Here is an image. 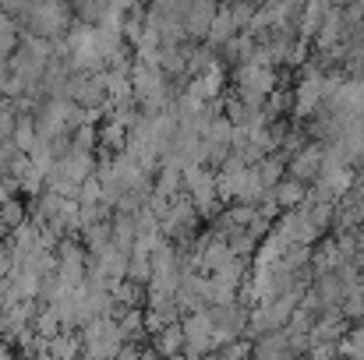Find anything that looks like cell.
Segmentation results:
<instances>
[{"instance_id": "6da1fadb", "label": "cell", "mask_w": 364, "mask_h": 360, "mask_svg": "<svg viewBox=\"0 0 364 360\" xmlns=\"http://www.w3.org/2000/svg\"><path fill=\"white\" fill-rule=\"evenodd\" d=\"M78 21L75 14V4L71 0H36L25 14H21V25L43 39H60L68 36V28Z\"/></svg>"}, {"instance_id": "7a4b0ae2", "label": "cell", "mask_w": 364, "mask_h": 360, "mask_svg": "<svg viewBox=\"0 0 364 360\" xmlns=\"http://www.w3.org/2000/svg\"><path fill=\"white\" fill-rule=\"evenodd\" d=\"M127 332L114 315H100L82 325V354L85 357H121Z\"/></svg>"}, {"instance_id": "3957f363", "label": "cell", "mask_w": 364, "mask_h": 360, "mask_svg": "<svg viewBox=\"0 0 364 360\" xmlns=\"http://www.w3.org/2000/svg\"><path fill=\"white\" fill-rule=\"evenodd\" d=\"M181 325H184V354L188 357H202V354L216 350V318L209 307L188 311Z\"/></svg>"}, {"instance_id": "277c9868", "label": "cell", "mask_w": 364, "mask_h": 360, "mask_svg": "<svg viewBox=\"0 0 364 360\" xmlns=\"http://www.w3.org/2000/svg\"><path fill=\"white\" fill-rule=\"evenodd\" d=\"M234 82H237V96L262 107L272 92H276V71L272 64H241L234 71Z\"/></svg>"}, {"instance_id": "5b68a950", "label": "cell", "mask_w": 364, "mask_h": 360, "mask_svg": "<svg viewBox=\"0 0 364 360\" xmlns=\"http://www.w3.org/2000/svg\"><path fill=\"white\" fill-rule=\"evenodd\" d=\"M184 191L188 198L195 202V209L202 216H209L220 202V184H216V173L209 170V163H195V166H184Z\"/></svg>"}, {"instance_id": "8992f818", "label": "cell", "mask_w": 364, "mask_h": 360, "mask_svg": "<svg viewBox=\"0 0 364 360\" xmlns=\"http://www.w3.org/2000/svg\"><path fill=\"white\" fill-rule=\"evenodd\" d=\"M68 99H75L78 107H103L110 99V89H107L103 71H71V78H68Z\"/></svg>"}, {"instance_id": "52a82bcc", "label": "cell", "mask_w": 364, "mask_h": 360, "mask_svg": "<svg viewBox=\"0 0 364 360\" xmlns=\"http://www.w3.org/2000/svg\"><path fill=\"white\" fill-rule=\"evenodd\" d=\"M166 78H170V75H166L159 64H152V60H134V64H131V92H134V99L141 103V99L163 92V89L170 85Z\"/></svg>"}, {"instance_id": "ba28073f", "label": "cell", "mask_w": 364, "mask_h": 360, "mask_svg": "<svg viewBox=\"0 0 364 360\" xmlns=\"http://www.w3.org/2000/svg\"><path fill=\"white\" fill-rule=\"evenodd\" d=\"M322 163H326V148H322L318 141H308V145H297V148H294L287 170H290V177H297V180H304V184H315L318 173H322Z\"/></svg>"}, {"instance_id": "9c48e42d", "label": "cell", "mask_w": 364, "mask_h": 360, "mask_svg": "<svg viewBox=\"0 0 364 360\" xmlns=\"http://www.w3.org/2000/svg\"><path fill=\"white\" fill-rule=\"evenodd\" d=\"M230 148H234V124L227 114H220L205 131V163H223Z\"/></svg>"}, {"instance_id": "30bf717a", "label": "cell", "mask_w": 364, "mask_h": 360, "mask_svg": "<svg viewBox=\"0 0 364 360\" xmlns=\"http://www.w3.org/2000/svg\"><path fill=\"white\" fill-rule=\"evenodd\" d=\"M60 163V170L75 180V184H82V180H89L92 173H96V148H82V145H71L68 152H64V159H57Z\"/></svg>"}, {"instance_id": "8fae6325", "label": "cell", "mask_w": 364, "mask_h": 360, "mask_svg": "<svg viewBox=\"0 0 364 360\" xmlns=\"http://www.w3.org/2000/svg\"><path fill=\"white\" fill-rule=\"evenodd\" d=\"M276 230L290 240V244H311V240H318V230L311 227V219H308L301 209H283Z\"/></svg>"}, {"instance_id": "7c38bea8", "label": "cell", "mask_w": 364, "mask_h": 360, "mask_svg": "<svg viewBox=\"0 0 364 360\" xmlns=\"http://www.w3.org/2000/svg\"><path fill=\"white\" fill-rule=\"evenodd\" d=\"M39 283H43V276H39L32 265H25V261L14 265V272H11V286H14V293H18L21 300H36V297H39Z\"/></svg>"}, {"instance_id": "4fadbf2b", "label": "cell", "mask_w": 364, "mask_h": 360, "mask_svg": "<svg viewBox=\"0 0 364 360\" xmlns=\"http://www.w3.org/2000/svg\"><path fill=\"white\" fill-rule=\"evenodd\" d=\"M78 237H82V244L89 247V254L107 251V247L114 244V216H110V219H100V223H92V227H85Z\"/></svg>"}, {"instance_id": "5bb4252c", "label": "cell", "mask_w": 364, "mask_h": 360, "mask_svg": "<svg viewBox=\"0 0 364 360\" xmlns=\"http://www.w3.org/2000/svg\"><path fill=\"white\" fill-rule=\"evenodd\" d=\"M304 195H308V184L297 180V177H283V180L272 187V198H276L279 209H297V205L304 202Z\"/></svg>"}, {"instance_id": "9a60e30c", "label": "cell", "mask_w": 364, "mask_h": 360, "mask_svg": "<svg viewBox=\"0 0 364 360\" xmlns=\"http://www.w3.org/2000/svg\"><path fill=\"white\" fill-rule=\"evenodd\" d=\"M152 336H156V354H163V357H173L177 350H184V325L181 322H170Z\"/></svg>"}, {"instance_id": "2e32d148", "label": "cell", "mask_w": 364, "mask_h": 360, "mask_svg": "<svg viewBox=\"0 0 364 360\" xmlns=\"http://www.w3.org/2000/svg\"><path fill=\"white\" fill-rule=\"evenodd\" d=\"M237 32H241V28H237V21L230 18V11L220 7L216 18H213V28H209V43H213V46H223V43H230Z\"/></svg>"}, {"instance_id": "e0dca14e", "label": "cell", "mask_w": 364, "mask_h": 360, "mask_svg": "<svg viewBox=\"0 0 364 360\" xmlns=\"http://www.w3.org/2000/svg\"><path fill=\"white\" fill-rule=\"evenodd\" d=\"M14 145L21 148V152H36L39 145H43V138H39V127H36V120H32V114H25V117L18 120V127H14Z\"/></svg>"}, {"instance_id": "ac0fdd59", "label": "cell", "mask_w": 364, "mask_h": 360, "mask_svg": "<svg viewBox=\"0 0 364 360\" xmlns=\"http://www.w3.org/2000/svg\"><path fill=\"white\" fill-rule=\"evenodd\" d=\"M100 145L107 148V152H124V145H127V127H124L121 120H110L100 127Z\"/></svg>"}, {"instance_id": "d6986e66", "label": "cell", "mask_w": 364, "mask_h": 360, "mask_svg": "<svg viewBox=\"0 0 364 360\" xmlns=\"http://www.w3.org/2000/svg\"><path fill=\"white\" fill-rule=\"evenodd\" d=\"M213 64H216V53H213L209 46H191V50H188V78L205 75Z\"/></svg>"}, {"instance_id": "ffe728a7", "label": "cell", "mask_w": 364, "mask_h": 360, "mask_svg": "<svg viewBox=\"0 0 364 360\" xmlns=\"http://www.w3.org/2000/svg\"><path fill=\"white\" fill-rule=\"evenodd\" d=\"M18 120H21V114L14 110V99L0 96V138H11L14 127H18Z\"/></svg>"}, {"instance_id": "44dd1931", "label": "cell", "mask_w": 364, "mask_h": 360, "mask_svg": "<svg viewBox=\"0 0 364 360\" xmlns=\"http://www.w3.org/2000/svg\"><path fill=\"white\" fill-rule=\"evenodd\" d=\"M0 219L14 230V227H18V223H25L28 216H25V209L18 205V198H4V202H0Z\"/></svg>"}, {"instance_id": "7402d4cb", "label": "cell", "mask_w": 364, "mask_h": 360, "mask_svg": "<svg viewBox=\"0 0 364 360\" xmlns=\"http://www.w3.org/2000/svg\"><path fill=\"white\" fill-rule=\"evenodd\" d=\"M71 141L82 145V148H96V145H100V127H96V124H82V127L71 131Z\"/></svg>"}, {"instance_id": "603a6c76", "label": "cell", "mask_w": 364, "mask_h": 360, "mask_svg": "<svg viewBox=\"0 0 364 360\" xmlns=\"http://www.w3.org/2000/svg\"><path fill=\"white\" fill-rule=\"evenodd\" d=\"M18 152H21V148L14 145V138H0V177L11 173V163H14Z\"/></svg>"}, {"instance_id": "cb8c5ba5", "label": "cell", "mask_w": 364, "mask_h": 360, "mask_svg": "<svg viewBox=\"0 0 364 360\" xmlns=\"http://www.w3.org/2000/svg\"><path fill=\"white\" fill-rule=\"evenodd\" d=\"M134 4H141V0H110V7H114V11H121V14H127Z\"/></svg>"}, {"instance_id": "d4e9b609", "label": "cell", "mask_w": 364, "mask_h": 360, "mask_svg": "<svg viewBox=\"0 0 364 360\" xmlns=\"http://www.w3.org/2000/svg\"><path fill=\"white\" fill-rule=\"evenodd\" d=\"M336 4H354V0H336Z\"/></svg>"}]
</instances>
